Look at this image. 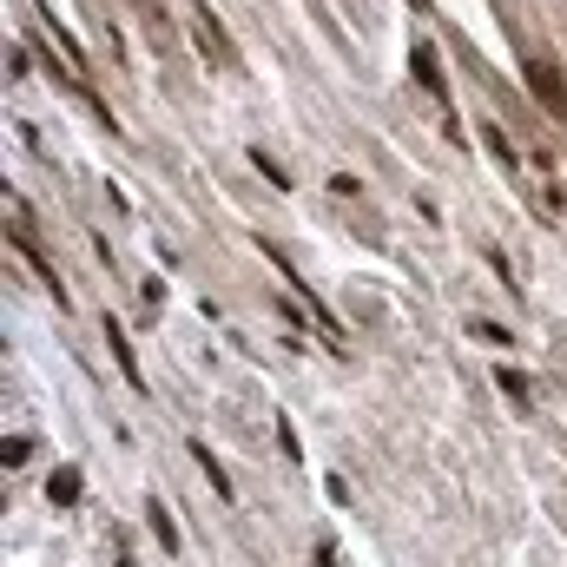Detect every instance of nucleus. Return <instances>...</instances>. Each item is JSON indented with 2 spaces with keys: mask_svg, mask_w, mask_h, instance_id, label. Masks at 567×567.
I'll return each instance as SVG.
<instances>
[{
  "mask_svg": "<svg viewBox=\"0 0 567 567\" xmlns=\"http://www.w3.org/2000/svg\"><path fill=\"white\" fill-rule=\"evenodd\" d=\"M185 13H192V40H198V53H205V66L211 73H231V66H238V46H231L225 21L205 7V0H185Z\"/></svg>",
  "mask_w": 567,
  "mask_h": 567,
  "instance_id": "obj_1",
  "label": "nucleus"
},
{
  "mask_svg": "<svg viewBox=\"0 0 567 567\" xmlns=\"http://www.w3.org/2000/svg\"><path fill=\"white\" fill-rule=\"evenodd\" d=\"M522 73H528V86H535L541 112H555V119L567 126V79H561V66H547V60H528Z\"/></svg>",
  "mask_w": 567,
  "mask_h": 567,
  "instance_id": "obj_2",
  "label": "nucleus"
},
{
  "mask_svg": "<svg viewBox=\"0 0 567 567\" xmlns=\"http://www.w3.org/2000/svg\"><path fill=\"white\" fill-rule=\"evenodd\" d=\"M481 139H489V152H495V159H502V172H508V178H514V185H522V192H528V165H522V152H514V139H508V132H502V126H489V119H481Z\"/></svg>",
  "mask_w": 567,
  "mask_h": 567,
  "instance_id": "obj_3",
  "label": "nucleus"
},
{
  "mask_svg": "<svg viewBox=\"0 0 567 567\" xmlns=\"http://www.w3.org/2000/svg\"><path fill=\"white\" fill-rule=\"evenodd\" d=\"M409 66H415V79H423V93H436L442 106H448V79H442V60H436V46H429V40H415Z\"/></svg>",
  "mask_w": 567,
  "mask_h": 567,
  "instance_id": "obj_4",
  "label": "nucleus"
},
{
  "mask_svg": "<svg viewBox=\"0 0 567 567\" xmlns=\"http://www.w3.org/2000/svg\"><path fill=\"white\" fill-rule=\"evenodd\" d=\"M192 448V462H198V469H205V481H211V495H218V502H238V489H231V475H225V462L218 456H211V448L205 442H185Z\"/></svg>",
  "mask_w": 567,
  "mask_h": 567,
  "instance_id": "obj_5",
  "label": "nucleus"
},
{
  "mask_svg": "<svg viewBox=\"0 0 567 567\" xmlns=\"http://www.w3.org/2000/svg\"><path fill=\"white\" fill-rule=\"evenodd\" d=\"M145 522H152V535H159V547H165V555H185V535H178L172 508H165L159 495H152V502H145Z\"/></svg>",
  "mask_w": 567,
  "mask_h": 567,
  "instance_id": "obj_6",
  "label": "nucleus"
},
{
  "mask_svg": "<svg viewBox=\"0 0 567 567\" xmlns=\"http://www.w3.org/2000/svg\"><path fill=\"white\" fill-rule=\"evenodd\" d=\"M106 337H112V357H119L126 382H132V390H145V376H139V357H132V343H126V324H119V316H106Z\"/></svg>",
  "mask_w": 567,
  "mask_h": 567,
  "instance_id": "obj_7",
  "label": "nucleus"
},
{
  "mask_svg": "<svg viewBox=\"0 0 567 567\" xmlns=\"http://www.w3.org/2000/svg\"><path fill=\"white\" fill-rule=\"evenodd\" d=\"M46 495H53V502H60V508H73V502H79V495H86V475H79V469H73V462H66V469H53V475H46Z\"/></svg>",
  "mask_w": 567,
  "mask_h": 567,
  "instance_id": "obj_8",
  "label": "nucleus"
},
{
  "mask_svg": "<svg viewBox=\"0 0 567 567\" xmlns=\"http://www.w3.org/2000/svg\"><path fill=\"white\" fill-rule=\"evenodd\" d=\"M139 21H145V33H152V46H159V53H178L172 21H165V7H159V0H139Z\"/></svg>",
  "mask_w": 567,
  "mask_h": 567,
  "instance_id": "obj_9",
  "label": "nucleus"
},
{
  "mask_svg": "<svg viewBox=\"0 0 567 567\" xmlns=\"http://www.w3.org/2000/svg\"><path fill=\"white\" fill-rule=\"evenodd\" d=\"M502 390H508V403H522V409L535 403V390H528V376H522V370H502Z\"/></svg>",
  "mask_w": 567,
  "mask_h": 567,
  "instance_id": "obj_10",
  "label": "nucleus"
},
{
  "mask_svg": "<svg viewBox=\"0 0 567 567\" xmlns=\"http://www.w3.org/2000/svg\"><path fill=\"white\" fill-rule=\"evenodd\" d=\"M469 337H475V343H495V349H508V343H514V337H508L502 324H481V316H475V324H469Z\"/></svg>",
  "mask_w": 567,
  "mask_h": 567,
  "instance_id": "obj_11",
  "label": "nucleus"
},
{
  "mask_svg": "<svg viewBox=\"0 0 567 567\" xmlns=\"http://www.w3.org/2000/svg\"><path fill=\"white\" fill-rule=\"evenodd\" d=\"M251 165H258L264 178H271V185H291V172H284V165H277L271 152H258V145H251Z\"/></svg>",
  "mask_w": 567,
  "mask_h": 567,
  "instance_id": "obj_12",
  "label": "nucleus"
},
{
  "mask_svg": "<svg viewBox=\"0 0 567 567\" xmlns=\"http://www.w3.org/2000/svg\"><path fill=\"white\" fill-rule=\"evenodd\" d=\"M27 448H33L27 436H7V469H21V462H27Z\"/></svg>",
  "mask_w": 567,
  "mask_h": 567,
  "instance_id": "obj_13",
  "label": "nucleus"
},
{
  "mask_svg": "<svg viewBox=\"0 0 567 567\" xmlns=\"http://www.w3.org/2000/svg\"><path fill=\"white\" fill-rule=\"evenodd\" d=\"M316 567H337V561H330V547H324V555H316Z\"/></svg>",
  "mask_w": 567,
  "mask_h": 567,
  "instance_id": "obj_14",
  "label": "nucleus"
},
{
  "mask_svg": "<svg viewBox=\"0 0 567 567\" xmlns=\"http://www.w3.org/2000/svg\"><path fill=\"white\" fill-rule=\"evenodd\" d=\"M119 567H132V561H119Z\"/></svg>",
  "mask_w": 567,
  "mask_h": 567,
  "instance_id": "obj_15",
  "label": "nucleus"
}]
</instances>
